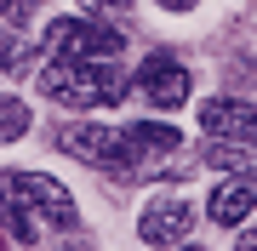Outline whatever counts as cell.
Masks as SVG:
<instances>
[{
	"label": "cell",
	"instance_id": "6da1fadb",
	"mask_svg": "<svg viewBox=\"0 0 257 251\" xmlns=\"http://www.w3.org/2000/svg\"><path fill=\"white\" fill-rule=\"evenodd\" d=\"M35 86L52 103H69V109H114V103H126L132 75L114 57H103V63H40Z\"/></svg>",
	"mask_w": 257,
	"mask_h": 251
},
{
	"label": "cell",
	"instance_id": "7a4b0ae2",
	"mask_svg": "<svg viewBox=\"0 0 257 251\" xmlns=\"http://www.w3.org/2000/svg\"><path fill=\"white\" fill-rule=\"evenodd\" d=\"M0 200L29 211V217H40V223H57V228H74V217H80L74 194L46 171H0Z\"/></svg>",
	"mask_w": 257,
	"mask_h": 251
},
{
	"label": "cell",
	"instance_id": "3957f363",
	"mask_svg": "<svg viewBox=\"0 0 257 251\" xmlns=\"http://www.w3.org/2000/svg\"><path fill=\"white\" fill-rule=\"evenodd\" d=\"M126 40L103 23H80V18H57L46 23V63H103V57H120Z\"/></svg>",
	"mask_w": 257,
	"mask_h": 251
},
{
	"label": "cell",
	"instance_id": "277c9868",
	"mask_svg": "<svg viewBox=\"0 0 257 251\" xmlns=\"http://www.w3.org/2000/svg\"><path fill=\"white\" fill-rule=\"evenodd\" d=\"M57 143L74 154V160H86V166H97V171H132L126 166V131H114V126H97V120H80V126H63L57 131Z\"/></svg>",
	"mask_w": 257,
	"mask_h": 251
},
{
	"label": "cell",
	"instance_id": "5b68a950",
	"mask_svg": "<svg viewBox=\"0 0 257 251\" xmlns=\"http://www.w3.org/2000/svg\"><path fill=\"white\" fill-rule=\"evenodd\" d=\"M194 228V205L183 194H155L138 217V240L143 245H183Z\"/></svg>",
	"mask_w": 257,
	"mask_h": 251
},
{
	"label": "cell",
	"instance_id": "8992f818",
	"mask_svg": "<svg viewBox=\"0 0 257 251\" xmlns=\"http://www.w3.org/2000/svg\"><path fill=\"white\" fill-rule=\"evenodd\" d=\"M200 126H206V137L257 149V103H246V97H206L200 103Z\"/></svg>",
	"mask_w": 257,
	"mask_h": 251
},
{
	"label": "cell",
	"instance_id": "52a82bcc",
	"mask_svg": "<svg viewBox=\"0 0 257 251\" xmlns=\"http://www.w3.org/2000/svg\"><path fill=\"white\" fill-rule=\"evenodd\" d=\"M183 149V131L177 126H155V120H138V126H126V166L149 177V171H166L160 160L166 154H177Z\"/></svg>",
	"mask_w": 257,
	"mask_h": 251
},
{
	"label": "cell",
	"instance_id": "ba28073f",
	"mask_svg": "<svg viewBox=\"0 0 257 251\" xmlns=\"http://www.w3.org/2000/svg\"><path fill=\"white\" fill-rule=\"evenodd\" d=\"M138 86H143V97L155 103V109H183L194 80H189V69L177 63L172 52H155V57L138 69Z\"/></svg>",
	"mask_w": 257,
	"mask_h": 251
},
{
	"label": "cell",
	"instance_id": "9c48e42d",
	"mask_svg": "<svg viewBox=\"0 0 257 251\" xmlns=\"http://www.w3.org/2000/svg\"><path fill=\"white\" fill-rule=\"evenodd\" d=\"M251 205H257V188H251V183H217V194H211L206 211H211V223L229 228V223H246Z\"/></svg>",
	"mask_w": 257,
	"mask_h": 251
},
{
	"label": "cell",
	"instance_id": "30bf717a",
	"mask_svg": "<svg viewBox=\"0 0 257 251\" xmlns=\"http://www.w3.org/2000/svg\"><path fill=\"white\" fill-rule=\"evenodd\" d=\"M29 131V103L23 97H0V143H18Z\"/></svg>",
	"mask_w": 257,
	"mask_h": 251
},
{
	"label": "cell",
	"instance_id": "8fae6325",
	"mask_svg": "<svg viewBox=\"0 0 257 251\" xmlns=\"http://www.w3.org/2000/svg\"><path fill=\"white\" fill-rule=\"evenodd\" d=\"M206 166L240 171V166H246V154H240V143H223V137H211V143H206Z\"/></svg>",
	"mask_w": 257,
	"mask_h": 251
},
{
	"label": "cell",
	"instance_id": "7c38bea8",
	"mask_svg": "<svg viewBox=\"0 0 257 251\" xmlns=\"http://www.w3.org/2000/svg\"><path fill=\"white\" fill-rule=\"evenodd\" d=\"M18 57H23V52H18V40H12L6 29H0V69H12V63H18Z\"/></svg>",
	"mask_w": 257,
	"mask_h": 251
},
{
	"label": "cell",
	"instance_id": "4fadbf2b",
	"mask_svg": "<svg viewBox=\"0 0 257 251\" xmlns=\"http://www.w3.org/2000/svg\"><path fill=\"white\" fill-rule=\"evenodd\" d=\"M80 6H86V12H120L126 0H80Z\"/></svg>",
	"mask_w": 257,
	"mask_h": 251
},
{
	"label": "cell",
	"instance_id": "5bb4252c",
	"mask_svg": "<svg viewBox=\"0 0 257 251\" xmlns=\"http://www.w3.org/2000/svg\"><path fill=\"white\" fill-rule=\"evenodd\" d=\"M234 251H257V228H246V234H240V245Z\"/></svg>",
	"mask_w": 257,
	"mask_h": 251
},
{
	"label": "cell",
	"instance_id": "9a60e30c",
	"mask_svg": "<svg viewBox=\"0 0 257 251\" xmlns=\"http://www.w3.org/2000/svg\"><path fill=\"white\" fill-rule=\"evenodd\" d=\"M160 6H166V12H189L194 0H160Z\"/></svg>",
	"mask_w": 257,
	"mask_h": 251
},
{
	"label": "cell",
	"instance_id": "2e32d148",
	"mask_svg": "<svg viewBox=\"0 0 257 251\" xmlns=\"http://www.w3.org/2000/svg\"><path fill=\"white\" fill-rule=\"evenodd\" d=\"M177 251H200V245H189V240H183V245H177Z\"/></svg>",
	"mask_w": 257,
	"mask_h": 251
}]
</instances>
